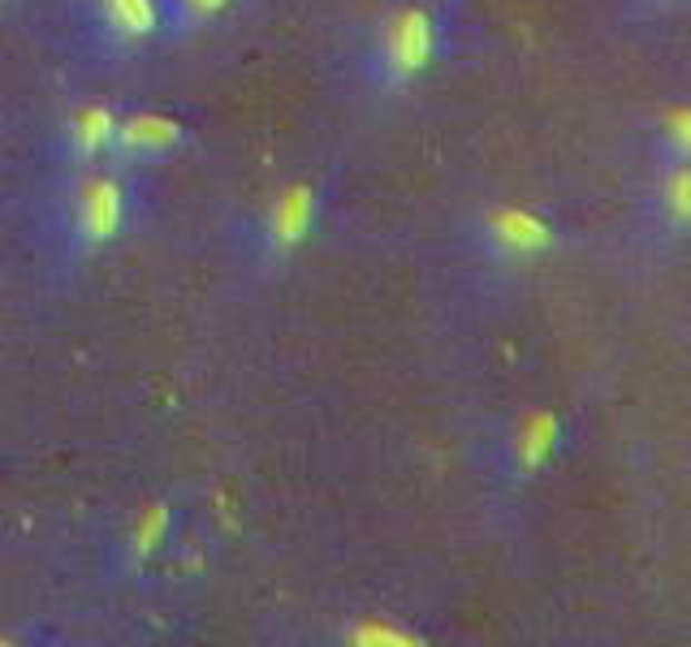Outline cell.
Returning a JSON list of instances; mask_svg holds the SVG:
<instances>
[{
  "instance_id": "6da1fadb",
  "label": "cell",
  "mask_w": 691,
  "mask_h": 647,
  "mask_svg": "<svg viewBox=\"0 0 691 647\" xmlns=\"http://www.w3.org/2000/svg\"><path fill=\"white\" fill-rule=\"evenodd\" d=\"M433 48H437V31H433V18L424 9H406L389 22V36H385V57H389V70L398 78L419 73L433 61Z\"/></svg>"
},
{
  "instance_id": "7a4b0ae2",
  "label": "cell",
  "mask_w": 691,
  "mask_h": 647,
  "mask_svg": "<svg viewBox=\"0 0 691 647\" xmlns=\"http://www.w3.org/2000/svg\"><path fill=\"white\" fill-rule=\"evenodd\" d=\"M488 238H493L497 251L519 255V259L545 255L557 242L553 225L545 216L527 212V208H497V212H488Z\"/></svg>"
},
{
  "instance_id": "3957f363",
  "label": "cell",
  "mask_w": 691,
  "mask_h": 647,
  "mask_svg": "<svg viewBox=\"0 0 691 647\" xmlns=\"http://www.w3.org/2000/svg\"><path fill=\"white\" fill-rule=\"evenodd\" d=\"M657 220L674 233L691 229V160H665L657 178Z\"/></svg>"
},
{
  "instance_id": "277c9868",
  "label": "cell",
  "mask_w": 691,
  "mask_h": 647,
  "mask_svg": "<svg viewBox=\"0 0 691 647\" xmlns=\"http://www.w3.org/2000/svg\"><path fill=\"white\" fill-rule=\"evenodd\" d=\"M557 445H562V419L557 415H532L519 428L514 462H519V470H541L557 454Z\"/></svg>"
},
{
  "instance_id": "5b68a950",
  "label": "cell",
  "mask_w": 691,
  "mask_h": 647,
  "mask_svg": "<svg viewBox=\"0 0 691 647\" xmlns=\"http://www.w3.org/2000/svg\"><path fill=\"white\" fill-rule=\"evenodd\" d=\"M117 220H121V190L112 181H91L82 190V233L91 242H105L117 233Z\"/></svg>"
},
{
  "instance_id": "8992f818",
  "label": "cell",
  "mask_w": 691,
  "mask_h": 647,
  "mask_svg": "<svg viewBox=\"0 0 691 647\" xmlns=\"http://www.w3.org/2000/svg\"><path fill=\"white\" fill-rule=\"evenodd\" d=\"M117 135H121V143L135 147V151H160V147H174V143H178L182 126H178V121H169V117L144 112V117L126 121V126H121Z\"/></svg>"
},
{
  "instance_id": "52a82bcc",
  "label": "cell",
  "mask_w": 691,
  "mask_h": 647,
  "mask_svg": "<svg viewBox=\"0 0 691 647\" xmlns=\"http://www.w3.org/2000/svg\"><path fill=\"white\" fill-rule=\"evenodd\" d=\"M307 220H312V190L298 186V190H290V195L282 199V208H277V238H282L286 247L298 242V238L307 233Z\"/></svg>"
},
{
  "instance_id": "ba28073f",
  "label": "cell",
  "mask_w": 691,
  "mask_h": 647,
  "mask_svg": "<svg viewBox=\"0 0 691 647\" xmlns=\"http://www.w3.org/2000/svg\"><path fill=\"white\" fill-rule=\"evenodd\" d=\"M661 143L670 151V160H691V104L661 112Z\"/></svg>"
},
{
  "instance_id": "9c48e42d",
  "label": "cell",
  "mask_w": 691,
  "mask_h": 647,
  "mask_svg": "<svg viewBox=\"0 0 691 647\" xmlns=\"http://www.w3.org/2000/svg\"><path fill=\"white\" fill-rule=\"evenodd\" d=\"M109 18L121 36H147L156 27V4L151 0H109Z\"/></svg>"
},
{
  "instance_id": "30bf717a",
  "label": "cell",
  "mask_w": 691,
  "mask_h": 647,
  "mask_svg": "<svg viewBox=\"0 0 691 647\" xmlns=\"http://www.w3.org/2000/svg\"><path fill=\"white\" fill-rule=\"evenodd\" d=\"M73 139H78L82 151H100V147L112 139V112H105V108H87V112H78Z\"/></svg>"
},
{
  "instance_id": "8fae6325",
  "label": "cell",
  "mask_w": 691,
  "mask_h": 647,
  "mask_svg": "<svg viewBox=\"0 0 691 647\" xmlns=\"http://www.w3.org/2000/svg\"><path fill=\"white\" fill-rule=\"evenodd\" d=\"M355 644H381V647H406V644H419L415 635H406V630H398V626H359L355 630Z\"/></svg>"
},
{
  "instance_id": "7c38bea8",
  "label": "cell",
  "mask_w": 691,
  "mask_h": 647,
  "mask_svg": "<svg viewBox=\"0 0 691 647\" xmlns=\"http://www.w3.org/2000/svg\"><path fill=\"white\" fill-rule=\"evenodd\" d=\"M165 522H169V514L165 509H147L144 527H139V553H151L156 544H160V536H165Z\"/></svg>"
},
{
  "instance_id": "4fadbf2b",
  "label": "cell",
  "mask_w": 691,
  "mask_h": 647,
  "mask_svg": "<svg viewBox=\"0 0 691 647\" xmlns=\"http://www.w3.org/2000/svg\"><path fill=\"white\" fill-rule=\"evenodd\" d=\"M190 4H195L199 13H217V9H220V4H225V0H190Z\"/></svg>"
},
{
  "instance_id": "5bb4252c",
  "label": "cell",
  "mask_w": 691,
  "mask_h": 647,
  "mask_svg": "<svg viewBox=\"0 0 691 647\" xmlns=\"http://www.w3.org/2000/svg\"><path fill=\"white\" fill-rule=\"evenodd\" d=\"M644 4H679V0H644Z\"/></svg>"
}]
</instances>
